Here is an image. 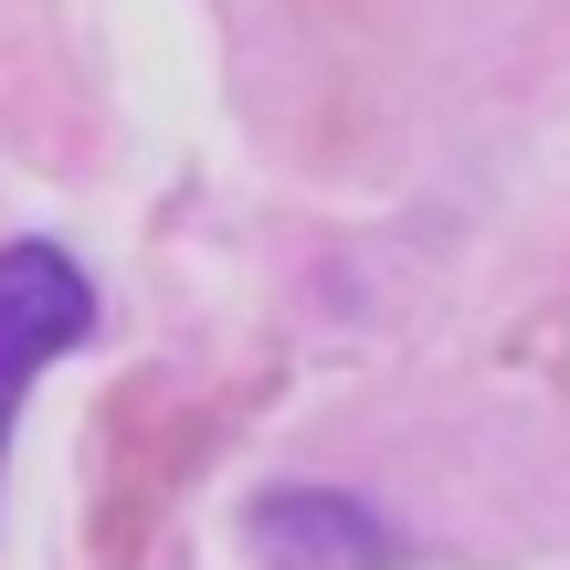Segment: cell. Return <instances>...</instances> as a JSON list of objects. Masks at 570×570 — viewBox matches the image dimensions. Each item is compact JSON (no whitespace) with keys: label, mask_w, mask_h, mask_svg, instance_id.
I'll return each instance as SVG.
<instances>
[{"label":"cell","mask_w":570,"mask_h":570,"mask_svg":"<svg viewBox=\"0 0 570 570\" xmlns=\"http://www.w3.org/2000/svg\"><path fill=\"white\" fill-rule=\"evenodd\" d=\"M96 327V285L75 254L53 244H0V444H11V412L63 348H85Z\"/></svg>","instance_id":"cell-1"},{"label":"cell","mask_w":570,"mask_h":570,"mask_svg":"<svg viewBox=\"0 0 570 570\" xmlns=\"http://www.w3.org/2000/svg\"><path fill=\"white\" fill-rule=\"evenodd\" d=\"M265 570H391V529L338 487H265L244 518Z\"/></svg>","instance_id":"cell-2"}]
</instances>
